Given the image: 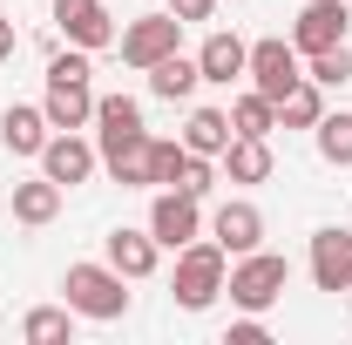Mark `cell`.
I'll return each instance as SVG.
<instances>
[{
	"mask_svg": "<svg viewBox=\"0 0 352 345\" xmlns=\"http://www.w3.org/2000/svg\"><path fill=\"white\" fill-rule=\"evenodd\" d=\"M88 47H75V54H54L47 61V95H41V109H47V122L54 129H88L95 122V88H88Z\"/></svg>",
	"mask_w": 352,
	"mask_h": 345,
	"instance_id": "obj_1",
	"label": "cell"
},
{
	"mask_svg": "<svg viewBox=\"0 0 352 345\" xmlns=\"http://www.w3.org/2000/svg\"><path fill=\"white\" fill-rule=\"evenodd\" d=\"M223 278H230V251H223L217 237L204 244H183L176 251V278H170V291H176V304L183 311H210L217 304V291H223Z\"/></svg>",
	"mask_w": 352,
	"mask_h": 345,
	"instance_id": "obj_2",
	"label": "cell"
},
{
	"mask_svg": "<svg viewBox=\"0 0 352 345\" xmlns=\"http://www.w3.org/2000/svg\"><path fill=\"white\" fill-rule=\"evenodd\" d=\"M129 278L116 271V264H68V278H61V291H68V311L75 318H122L129 311V291H122Z\"/></svg>",
	"mask_w": 352,
	"mask_h": 345,
	"instance_id": "obj_3",
	"label": "cell"
},
{
	"mask_svg": "<svg viewBox=\"0 0 352 345\" xmlns=\"http://www.w3.org/2000/svg\"><path fill=\"white\" fill-rule=\"evenodd\" d=\"M285 278H292V264L278 258V251H244V258L230 264V278H223V291L237 311H271V304L285 298Z\"/></svg>",
	"mask_w": 352,
	"mask_h": 345,
	"instance_id": "obj_4",
	"label": "cell"
},
{
	"mask_svg": "<svg viewBox=\"0 0 352 345\" xmlns=\"http://www.w3.org/2000/svg\"><path fill=\"white\" fill-rule=\"evenodd\" d=\"M244 75H251V88H258V95H271V102H285L292 88L305 82V68H298V47L278 41V34L251 41V61H244Z\"/></svg>",
	"mask_w": 352,
	"mask_h": 345,
	"instance_id": "obj_5",
	"label": "cell"
},
{
	"mask_svg": "<svg viewBox=\"0 0 352 345\" xmlns=\"http://www.w3.org/2000/svg\"><path fill=\"white\" fill-rule=\"evenodd\" d=\"M116 41H122V61L149 75L163 54H176V41H183V21H176V14H135Z\"/></svg>",
	"mask_w": 352,
	"mask_h": 345,
	"instance_id": "obj_6",
	"label": "cell"
},
{
	"mask_svg": "<svg viewBox=\"0 0 352 345\" xmlns=\"http://www.w3.org/2000/svg\"><path fill=\"white\" fill-rule=\"evenodd\" d=\"M149 237H156L163 251L197 244V237H204V203H197V197H183V190H163V197L149 203Z\"/></svg>",
	"mask_w": 352,
	"mask_h": 345,
	"instance_id": "obj_7",
	"label": "cell"
},
{
	"mask_svg": "<svg viewBox=\"0 0 352 345\" xmlns=\"http://www.w3.org/2000/svg\"><path fill=\"white\" fill-rule=\"evenodd\" d=\"M346 0H305V7H298V21H292V47H298V54H325V47H339L346 41Z\"/></svg>",
	"mask_w": 352,
	"mask_h": 345,
	"instance_id": "obj_8",
	"label": "cell"
},
{
	"mask_svg": "<svg viewBox=\"0 0 352 345\" xmlns=\"http://www.w3.org/2000/svg\"><path fill=\"white\" fill-rule=\"evenodd\" d=\"M95 163H102V149H95V142H82L75 129H54V135H47V149H41V176H54L61 190L88 183V176H95Z\"/></svg>",
	"mask_w": 352,
	"mask_h": 345,
	"instance_id": "obj_9",
	"label": "cell"
},
{
	"mask_svg": "<svg viewBox=\"0 0 352 345\" xmlns=\"http://www.w3.org/2000/svg\"><path fill=\"white\" fill-rule=\"evenodd\" d=\"M54 27L68 34V47H88V54L116 41V14L102 0H54Z\"/></svg>",
	"mask_w": 352,
	"mask_h": 345,
	"instance_id": "obj_10",
	"label": "cell"
},
{
	"mask_svg": "<svg viewBox=\"0 0 352 345\" xmlns=\"http://www.w3.org/2000/svg\"><path fill=\"white\" fill-rule=\"evenodd\" d=\"M311 285L332 291V298L352 285V230H339V223L311 230Z\"/></svg>",
	"mask_w": 352,
	"mask_h": 345,
	"instance_id": "obj_11",
	"label": "cell"
},
{
	"mask_svg": "<svg viewBox=\"0 0 352 345\" xmlns=\"http://www.w3.org/2000/svg\"><path fill=\"white\" fill-rule=\"evenodd\" d=\"M210 237H217L230 258H244V251L264 244V210L244 203V197H230V203H217V216H210Z\"/></svg>",
	"mask_w": 352,
	"mask_h": 345,
	"instance_id": "obj_12",
	"label": "cell"
},
{
	"mask_svg": "<svg viewBox=\"0 0 352 345\" xmlns=\"http://www.w3.org/2000/svg\"><path fill=\"white\" fill-rule=\"evenodd\" d=\"M47 135H54L47 109H34V102H14V109H0V142H7V156H34V163H41Z\"/></svg>",
	"mask_w": 352,
	"mask_h": 345,
	"instance_id": "obj_13",
	"label": "cell"
},
{
	"mask_svg": "<svg viewBox=\"0 0 352 345\" xmlns=\"http://www.w3.org/2000/svg\"><path fill=\"white\" fill-rule=\"evenodd\" d=\"M156 258H163V244L149 237V230H129V223H116L109 230V264L122 271V278H156Z\"/></svg>",
	"mask_w": 352,
	"mask_h": 345,
	"instance_id": "obj_14",
	"label": "cell"
},
{
	"mask_svg": "<svg viewBox=\"0 0 352 345\" xmlns=\"http://www.w3.org/2000/svg\"><path fill=\"white\" fill-rule=\"evenodd\" d=\"M197 82H204V68H197V54H183V47L149 68V95H156V102H190Z\"/></svg>",
	"mask_w": 352,
	"mask_h": 345,
	"instance_id": "obj_15",
	"label": "cell"
},
{
	"mask_svg": "<svg viewBox=\"0 0 352 345\" xmlns=\"http://www.w3.org/2000/svg\"><path fill=\"white\" fill-rule=\"evenodd\" d=\"M244 61H251V47L237 41V34H210V41L197 47V68H204V82H217V88H230L237 75H244Z\"/></svg>",
	"mask_w": 352,
	"mask_h": 345,
	"instance_id": "obj_16",
	"label": "cell"
},
{
	"mask_svg": "<svg viewBox=\"0 0 352 345\" xmlns=\"http://www.w3.org/2000/svg\"><path fill=\"white\" fill-rule=\"evenodd\" d=\"M61 216V183L54 176H34V183H14V223H28V230H41Z\"/></svg>",
	"mask_w": 352,
	"mask_h": 345,
	"instance_id": "obj_17",
	"label": "cell"
},
{
	"mask_svg": "<svg viewBox=\"0 0 352 345\" xmlns=\"http://www.w3.org/2000/svg\"><path fill=\"white\" fill-rule=\"evenodd\" d=\"M230 115H223V109H190V122H183V149H190V156H210V163H217L223 149H230Z\"/></svg>",
	"mask_w": 352,
	"mask_h": 345,
	"instance_id": "obj_18",
	"label": "cell"
},
{
	"mask_svg": "<svg viewBox=\"0 0 352 345\" xmlns=\"http://www.w3.org/2000/svg\"><path fill=\"white\" fill-rule=\"evenodd\" d=\"M230 183H264L271 176V135H230V149L217 156Z\"/></svg>",
	"mask_w": 352,
	"mask_h": 345,
	"instance_id": "obj_19",
	"label": "cell"
},
{
	"mask_svg": "<svg viewBox=\"0 0 352 345\" xmlns=\"http://www.w3.org/2000/svg\"><path fill=\"white\" fill-rule=\"evenodd\" d=\"M21 339L28 345H68L75 339V311H68V304H34V311L21 318Z\"/></svg>",
	"mask_w": 352,
	"mask_h": 345,
	"instance_id": "obj_20",
	"label": "cell"
},
{
	"mask_svg": "<svg viewBox=\"0 0 352 345\" xmlns=\"http://www.w3.org/2000/svg\"><path fill=\"white\" fill-rule=\"evenodd\" d=\"M318 115H325V88L311 82V75H305L298 88H292L285 102H278V129H311Z\"/></svg>",
	"mask_w": 352,
	"mask_h": 345,
	"instance_id": "obj_21",
	"label": "cell"
},
{
	"mask_svg": "<svg viewBox=\"0 0 352 345\" xmlns=\"http://www.w3.org/2000/svg\"><path fill=\"white\" fill-rule=\"evenodd\" d=\"M311 135H318V156H325L332 170H352V115L346 109H339V115H318Z\"/></svg>",
	"mask_w": 352,
	"mask_h": 345,
	"instance_id": "obj_22",
	"label": "cell"
},
{
	"mask_svg": "<svg viewBox=\"0 0 352 345\" xmlns=\"http://www.w3.org/2000/svg\"><path fill=\"white\" fill-rule=\"evenodd\" d=\"M230 129H237V135H271V129H278V102L258 95V88L237 95V102H230Z\"/></svg>",
	"mask_w": 352,
	"mask_h": 345,
	"instance_id": "obj_23",
	"label": "cell"
},
{
	"mask_svg": "<svg viewBox=\"0 0 352 345\" xmlns=\"http://www.w3.org/2000/svg\"><path fill=\"white\" fill-rule=\"evenodd\" d=\"M190 163V149H183V135H149V190H176V176Z\"/></svg>",
	"mask_w": 352,
	"mask_h": 345,
	"instance_id": "obj_24",
	"label": "cell"
},
{
	"mask_svg": "<svg viewBox=\"0 0 352 345\" xmlns=\"http://www.w3.org/2000/svg\"><path fill=\"white\" fill-rule=\"evenodd\" d=\"M318 88H339V82H352V54H346V41L339 47H325V54H311V68H305Z\"/></svg>",
	"mask_w": 352,
	"mask_h": 345,
	"instance_id": "obj_25",
	"label": "cell"
},
{
	"mask_svg": "<svg viewBox=\"0 0 352 345\" xmlns=\"http://www.w3.org/2000/svg\"><path fill=\"white\" fill-rule=\"evenodd\" d=\"M176 190H183V197H197V203H204V197H210V190H217V170H210V156H190V163H183V176H176Z\"/></svg>",
	"mask_w": 352,
	"mask_h": 345,
	"instance_id": "obj_26",
	"label": "cell"
},
{
	"mask_svg": "<svg viewBox=\"0 0 352 345\" xmlns=\"http://www.w3.org/2000/svg\"><path fill=\"white\" fill-rule=\"evenodd\" d=\"M271 332H264V311H244L237 325H230V345H264Z\"/></svg>",
	"mask_w": 352,
	"mask_h": 345,
	"instance_id": "obj_27",
	"label": "cell"
},
{
	"mask_svg": "<svg viewBox=\"0 0 352 345\" xmlns=\"http://www.w3.org/2000/svg\"><path fill=\"white\" fill-rule=\"evenodd\" d=\"M210 7H217V0H170V14L183 27H190V21H210Z\"/></svg>",
	"mask_w": 352,
	"mask_h": 345,
	"instance_id": "obj_28",
	"label": "cell"
},
{
	"mask_svg": "<svg viewBox=\"0 0 352 345\" xmlns=\"http://www.w3.org/2000/svg\"><path fill=\"white\" fill-rule=\"evenodd\" d=\"M7 54H14V21L0 14V61H7Z\"/></svg>",
	"mask_w": 352,
	"mask_h": 345,
	"instance_id": "obj_29",
	"label": "cell"
},
{
	"mask_svg": "<svg viewBox=\"0 0 352 345\" xmlns=\"http://www.w3.org/2000/svg\"><path fill=\"white\" fill-rule=\"evenodd\" d=\"M346 304H352V285H346Z\"/></svg>",
	"mask_w": 352,
	"mask_h": 345,
	"instance_id": "obj_30",
	"label": "cell"
}]
</instances>
